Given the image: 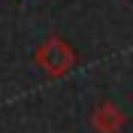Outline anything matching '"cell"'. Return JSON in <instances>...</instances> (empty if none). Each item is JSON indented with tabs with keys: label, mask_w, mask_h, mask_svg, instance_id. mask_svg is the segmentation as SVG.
Returning <instances> with one entry per match:
<instances>
[{
	"label": "cell",
	"mask_w": 133,
	"mask_h": 133,
	"mask_svg": "<svg viewBox=\"0 0 133 133\" xmlns=\"http://www.w3.org/2000/svg\"><path fill=\"white\" fill-rule=\"evenodd\" d=\"M39 64L45 66L49 76H61V73H66L73 66V51L66 49L61 39H49L42 45V51H39Z\"/></svg>",
	"instance_id": "6da1fadb"
},
{
	"label": "cell",
	"mask_w": 133,
	"mask_h": 133,
	"mask_svg": "<svg viewBox=\"0 0 133 133\" xmlns=\"http://www.w3.org/2000/svg\"><path fill=\"white\" fill-rule=\"evenodd\" d=\"M94 124H97V130L112 133V130H118V127H121V112H118L115 106L103 103V106L97 109V115H94Z\"/></svg>",
	"instance_id": "7a4b0ae2"
}]
</instances>
